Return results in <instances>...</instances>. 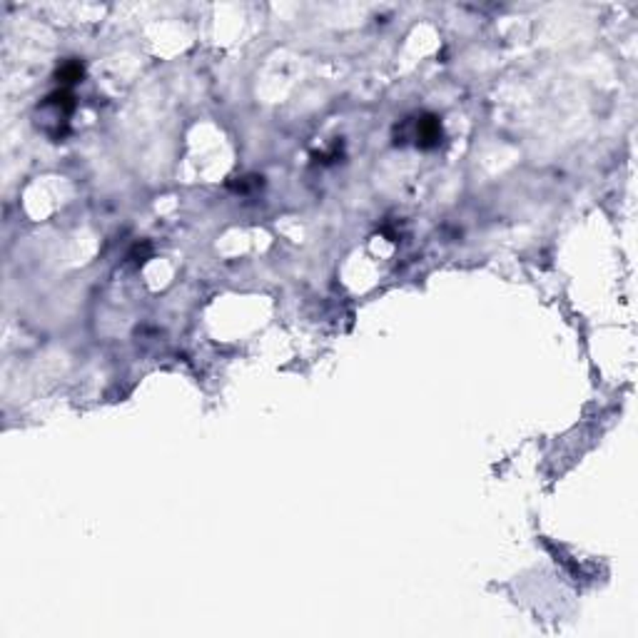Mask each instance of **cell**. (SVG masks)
Listing matches in <instances>:
<instances>
[{
    "mask_svg": "<svg viewBox=\"0 0 638 638\" xmlns=\"http://www.w3.org/2000/svg\"><path fill=\"white\" fill-rule=\"evenodd\" d=\"M442 140V120L437 115H422L417 122V145L424 150L437 148Z\"/></svg>",
    "mask_w": 638,
    "mask_h": 638,
    "instance_id": "6da1fadb",
    "label": "cell"
},
{
    "mask_svg": "<svg viewBox=\"0 0 638 638\" xmlns=\"http://www.w3.org/2000/svg\"><path fill=\"white\" fill-rule=\"evenodd\" d=\"M80 78H82L80 62H65V65L58 70V80H60L62 85H73V82H78Z\"/></svg>",
    "mask_w": 638,
    "mask_h": 638,
    "instance_id": "7a4b0ae2",
    "label": "cell"
}]
</instances>
